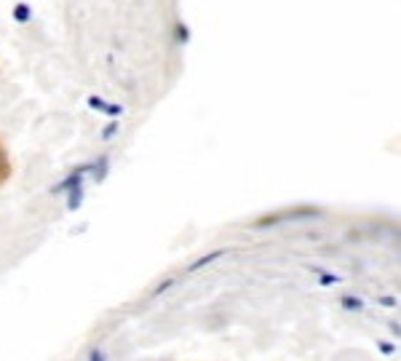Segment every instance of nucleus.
<instances>
[{
	"mask_svg": "<svg viewBox=\"0 0 401 361\" xmlns=\"http://www.w3.org/2000/svg\"><path fill=\"white\" fill-rule=\"evenodd\" d=\"M11 19L16 24H27L32 19V6L30 3H14L11 6Z\"/></svg>",
	"mask_w": 401,
	"mask_h": 361,
	"instance_id": "1",
	"label": "nucleus"
},
{
	"mask_svg": "<svg viewBox=\"0 0 401 361\" xmlns=\"http://www.w3.org/2000/svg\"><path fill=\"white\" fill-rule=\"evenodd\" d=\"M220 257H225V249H217V252H211V255H206V257H198V260L188 268V273H196V270H200V268L211 265V263H214V260H220Z\"/></svg>",
	"mask_w": 401,
	"mask_h": 361,
	"instance_id": "2",
	"label": "nucleus"
},
{
	"mask_svg": "<svg viewBox=\"0 0 401 361\" xmlns=\"http://www.w3.org/2000/svg\"><path fill=\"white\" fill-rule=\"evenodd\" d=\"M342 308H348V310H361L364 308V302L356 298H342Z\"/></svg>",
	"mask_w": 401,
	"mask_h": 361,
	"instance_id": "3",
	"label": "nucleus"
},
{
	"mask_svg": "<svg viewBox=\"0 0 401 361\" xmlns=\"http://www.w3.org/2000/svg\"><path fill=\"white\" fill-rule=\"evenodd\" d=\"M116 131H118V121H113V123H110V126L102 131V139H110L113 134H116Z\"/></svg>",
	"mask_w": 401,
	"mask_h": 361,
	"instance_id": "4",
	"label": "nucleus"
},
{
	"mask_svg": "<svg viewBox=\"0 0 401 361\" xmlns=\"http://www.w3.org/2000/svg\"><path fill=\"white\" fill-rule=\"evenodd\" d=\"M91 361H105V353H102V351H94V353H91Z\"/></svg>",
	"mask_w": 401,
	"mask_h": 361,
	"instance_id": "5",
	"label": "nucleus"
}]
</instances>
